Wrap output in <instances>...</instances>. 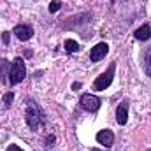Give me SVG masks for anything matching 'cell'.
<instances>
[{"label":"cell","instance_id":"15","mask_svg":"<svg viewBox=\"0 0 151 151\" xmlns=\"http://www.w3.org/2000/svg\"><path fill=\"white\" fill-rule=\"evenodd\" d=\"M7 151H23L18 144H11V146H7Z\"/></svg>","mask_w":151,"mask_h":151},{"label":"cell","instance_id":"19","mask_svg":"<svg viewBox=\"0 0 151 151\" xmlns=\"http://www.w3.org/2000/svg\"><path fill=\"white\" fill-rule=\"evenodd\" d=\"M91 151H99V150H97V148H93V150H91Z\"/></svg>","mask_w":151,"mask_h":151},{"label":"cell","instance_id":"20","mask_svg":"<svg viewBox=\"0 0 151 151\" xmlns=\"http://www.w3.org/2000/svg\"><path fill=\"white\" fill-rule=\"evenodd\" d=\"M150 151H151V150H150Z\"/></svg>","mask_w":151,"mask_h":151},{"label":"cell","instance_id":"10","mask_svg":"<svg viewBox=\"0 0 151 151\" xmlns=\"http://www.w3.org/2000/svg\"><path fill=\"white\" fill-rule=\"evenodd\" d=\"M63 46H65V51L69 53V55H72V53H77L79 51V44L72 40V39H67L65 42H63Z\"/></svg>","mask_w":151,"mask_h":151},{"label":"cell","instance_id":"4","mask_svg":"<svg viewBox=\"0 0 151 151\" xmlns=\"http://www.w3.org/2000/svg\"><path fill=\"white\" fill-rule=\"evenodd\" d=\"M79 104H81V107H83L84 111H88V113H97V111L100 109L102 100H100L99 97L91 95V93H84V95H81Z\"/></svg>","mask_w":151,"mask_h":151},{"label":"cell","instance_id":"14","mask_svg":"<svg viewBox=\"0 0 151 151\" xmlns=\"http://www.w3.org/2000/svg\"><path fill=\"white\" fill-rule=\"evenodd\" d=\"M53 144H55V137L49 135V137L46 139V146H47V148H53Z\"/></svg>","mask_w":151,"mask_h":151},{"label":"cell","instance_id":"18","mask_svg":"<svg viewBox=\"0 0 151 151\" xmlns=\"http://www.w3.org/2000/svg\"><path fill=\"white\" fill-rule=\"evenodd\" d=\"M77 88H81V83H74L72 84V90H77Z\"/></svg>","mask_w":151,"mask_h":151},{"label":"cell","instance_id":"6","mask_svg":"<svg viewBox=\"0 0 151 151\" xmlns=\"http://www.w3.org/2000/svg\"><path fill=\"white\" fill-rule=\"evenodd\" d=\"M12 34L19 39V40L25 42V40H30V39H32V35H34V28H32L30 25H18V27H14Z\"/></svg>","mask_w":151,"mask_h":151},{"label":"cell","instance_id":"8","mask_svg":"<svg viewBox=\"0 0 151 151\" xmlns=\"http://www.w3.org/2000/svg\"><path fill=\"white\" fill-rule=\"evenodd\" d=\"M116 121H118V125H127V121H128V100L127 99L121 100V104L116 109Z\"/></svg>","mask_w":151,"mask_h":151},{"label":"cell","instance_id":"7","mask_svg":"<svg viewBox=\"0 0 151 151\" xmlns=\"http://www.w3.org/2000/svg\"><path fill=\"white\" fill-rule=\"evenodd\" d=\"M95 139H97V142H99L100 146L109 148V146H113V142H114V134H113V130L106 128V130H100Z\"/></svg>","mask_w":151,"mask_h":151},{"label":"cell","instance_id":"16","mask_svg":"<svg viewBox=\"0 0 151 151\" xmlns=\"http://www.w3.org/2000/svg\"><path fill=\"white\" fill-rule=\"evenodd\" d=\"M2 42L4 44H9V32H4L2 34Z\"/></svg>","mask_w":151,"mask_h":151},{"label":"cell","instance_id":"12","mask_svg":"<svg viewBox=\"0 0 151 151\" xmlns=\"http://www.w3.org/2000/svg\"><path fill=\"white\" fill-rule=\"evenodd\" d=\"M2 100H4V106H5V107H9V106L12 104V100H14V93H12V91H7V93L4 95V99H2Z\"/></svg>","mask_w":151,"mask_h":151},{"label":"cell","instance_id":"5","mask_svg":"<svg viewBox=\"0 0 151 151\" xmlns=\"http://www.w3.org/2000/svg\"><path fill=\"white\" fill-rule=\"evenodd\" d=\"M107 53H109V46H107L106 42H99V44L93 46L91 51H90V62L97 63V62H100Z\"/></svg>","mask_w":151,"mask_h":151},{"label":"cell","instance_id":"1","mask_svg":"<svg viewBox=\"0 0 151 151\" xmlns=\"http://www.w3.org/2000/svg\"><path fill=\"white\" fill-rule=\"evenodd\" d=\"M25 121H27V125L32 132H37L40 127H44L47 123V116L44 114V111L40 109V106L37 102L28 100V106H27V111H25Z\"/></svg>","mask_w":151,"mask_h":151},{"label":"cell","instance_id":"11","mask_svg":"<svg viewBox=\"0 0 151 151\" xmlns=\"http://www.w3.org/2000/svg\"><path fill=\"white\" fill-rule=\"evenodd\" d=\"M144 72H146V76L151 77V46L144 55Z\"/></svg>","mask_w":151,"mask_h":151},{"label":"cell","instance_id":"13","mask_svg":"<svg viewBox=\"0 0 151 151\" xmlns=\"http://www.w3.org/2000/svg\"><path fill=\"white\" fill-rule=\"evenodd\" d=\"M62 9V2L60 0H51L49 4V12H58Z\"/></svg>","mask_w":151,"mask_h":151},{"label":"cell","instance_id":"9","mask_svg":"<svg viewBox=\"0 0 151 151\" xmlns=\"http://www.w3.org/2000/svg\"><path fill=\"white\" fill-rule=\"evenodd\" d=\"M134 37L137 39V40H150V39H151V27H150V23H144L141 28H137V30L134 32Z\"/></svg>","mask_w":151,"mask_h":151},{"label":"cell","instance_id":"3","mask_svg":"<svg viewBox=\"0 0 151 151\" xmlns=\"http://www.w3.org/2000/svg\"><path fill=\"white\" fill-rule=\"evenodd\" d=\"M114 74H116V62H111V65L107 67V70L102 72V74L93 81V90H97V91H104V90H107V88L113 84Z\"/></svg>","mask_w":151,"mask_h":151},{"label":"cell","instance_id":"17","mask_svg":"<svg viewBox=\"0 0 151 151\" xmlns=\"http://www.w3.org/2000/svg\"><path fill=\"white\" fill-rule=\"evenodd\" d=\"M5 65H7V63H5V60H0V76L4 74V70H5Z\"/></svg>","mask_w":151,"mask_h":151},{"label":"cell","instance_id":"2","mask_svg":"<svg viewBox=\"0 0 151 151\" xmlns=\"http://www.w3.org/2000/svg\"><path fill=\"white\" fill-rule=\"evenodd\" d=\"M27 76V65H25V60L23 58H14L12 63H11V69H9V83L14 86V84H19Z\"/></svg>","mask_w":151,"mask_h":151}]
</instances>
